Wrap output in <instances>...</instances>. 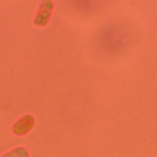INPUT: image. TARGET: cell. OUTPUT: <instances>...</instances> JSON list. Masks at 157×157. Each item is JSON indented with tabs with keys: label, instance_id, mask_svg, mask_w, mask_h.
<instances>
[{
	"label": "cell",
	"instance_id": "3",
	"mask_svg": "<svg viewBox=\"0 0 157 157\" xmlns=\"http://www.w3.org/2000/svg\"><path fill=\"white\" fill-rule=\"evenodd\" d=\"M34 124V118L29 115H25L13 124L12 131L17 136H24L32 129Z\"/></svg>",
	"mask_w": 157,
	"mask_h": 157
},
{
	"label": "cell",
	"instance_id": "2",
	"mask_svg": "<svg viewBox=\"0 0 157 157\" xmlns=\"http://www.w3.org/2000/svg\"><path fill=\"white\" fill-rule=\"evenodd\" d=\"M53 9V2L51 1L42 2L36 14L34 23L39 26H45L49 21Z\"/></svg>",
	"mask_w": 157,
	"mask_h": 157
},
{
	"label": "cell",
	"instance_id": "4",
	"mask_svg": "<svg viewBox=\"0 0 157 157\" xmlns=\"http://www.w3.org/2000/svg\"><path fill=\"white\" fill-rule=\"evenodd\" d=\"M1 157H29V153L26 148L18 147L6 153Z\"/></svg>",
	"mask_w": 157,
	"mask_h": 157
},
{
	"label": "cell",
	"instance_id": "1",
	"mask_svg": "<svg viewBox=\"0 0 157 157\" xmlns=\"http://www.w3.org/2000/svg\"><path fill=\"white\" fill-rule=\"evenodd\" d=\"M129 40V34L126 28L119 25L107 26L100 34L99 40L102 47L109 53L121 51Z\"/></svg>",
	"mask_w": 157,
	"mask_h": 157
}]
</instances>
